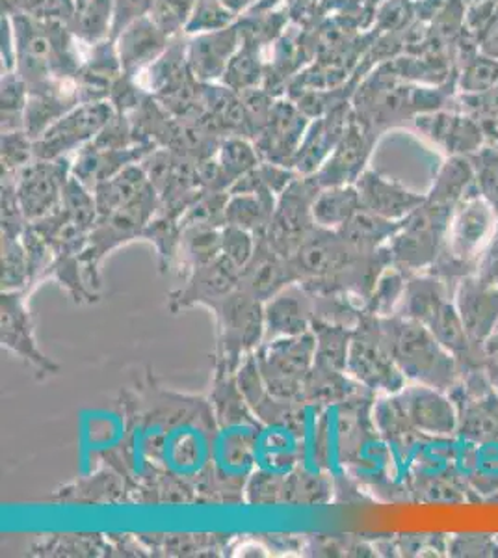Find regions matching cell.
Here are the masks:
<instances>
[{
	"label": "cell",
	"mask_w": 498,
	"mask_h": 558,
	"mask_svg": "<svg viewBox=\"0 0 498 558\" xmlns=\"http://www.w3.org/2000/svg\"><path fill=\"white\" fill-rule=\"evenodd\" d=\"M450 557H498V538L489 534H456L448 538Z\"/></svg>",
	"instance_id": "cell-46"
},
{
	"label": "cell",
	"mask_w": 498,
	"mask_h": 558,
	"mask_svg": "<svg viewBox=\"0 0 498 558\" xmlns=\"http://www.w3.org/2000/svg\"><path fill=\"white\" fill-rule=\"evenodd\" d=\"M402 222L385 220L381 216L360 209L337 231L348 244H352L361 252H374L387 246V242L391 241L392 236L397 235L398 229L402 228Z\"/></svg>",
	"instance_id": "cell-31"
},
{
	"label": "cell",
	"mask_w": 498,
	"mask_h": 558,
	"mask_svg": "<svg viewBox=\"0 0 498 558\" xmlns=\"http://www.w3.org/2000/svg\"><path fill=\"white\" fill-rule=\"evenodd\" d=\"M257 244H259V239L253 235L252 231L236 228L231 223H226L221 228V255L229 263H233L240 272L250 265V260L253 259L255 250H257Z\"/></svg>",
	"instance_id": "cell-45"
},
{
	"label": "cell",
	"mask_w": 498,
	"mask_h": 558,
	"mask_svg": "<svg viewBox=\"0 0 498 558\" xmlns=\"http://www.w3.org/2000/svg\"><path fill=\"white\" fill-rule=\"evenodd\" d=\"M28 84L21 78L17 71L2 73V133L23 131L25 123V108L28 101Z\"/></svg>",
	"instance_id": "cell-38"
},
{
	"label": "cell",
	"mask_w": 498,
	"mask_h": 558,
	"mask_svg": "<svg viewBox=\"0 0 498 558\" xmlns=\"http://www.w3.org/2000/svg\"><path fill=\"white\" fill-rule=\"evenodd\" d=\"M51 501L71 505H118L131 501V484L112 463L108 468L75 483L62 486L51 495Z\"/></svg>",
	"instance_id": "cell-23"
},
{
	"label": "cell",
	"mask_w": 498,
	"mask_h": 558,
	"mask_svg": "<svg viewBox=\"0 0 498 558\" xmlns=\"http://www.w3.org/2000/svg\"><path fill=\"white\" fill-rule=\"evenodd\" d=\"M415 121L418 131L445 149L448 157H471L486 142L484 129L474 116L432 110L416 116Z\"/></svg>",
	"instance_id": "cell-16"
},
{
	"label": "cell",
	"mask_w": 498,
	"mask_h": 558,
	"mask_svg": "<svg viewBox=\"0 0 498 558\" xmlns=\"http://www.w3.org/2000/svg\"><path fill=\"white\" fill-rule=\"evenodd\" d=\"M463 4H467L471 10H476V8L489 7V0H463Z\"/></svg>",
	"instance_id": "cell-52"
},
{
	"label": "cell",
	"mask_w": 498,
	"mask_h": 558,
	"mask_svg": "<svg viewBox=\"0 0 498 558\" xmlns=\"http://www.w3.org/2000/svg\"><path fill=\"white\" fill-rule=\"evenodd\" d=\"M385 339L400 373L411 384L448 393L461 380V365L424 324L392 315L381 318Z\"/></svg>",
	"instance_id": "cell-1"
},
{
	"label": "cell",
	"mask_w": 498,
	"mask_h": 558,
	"mask_svg": "<svg viewBox=\"0 0 498 558\" xmlns=\"http://www.w3.org/2000/svg\"><path fill=\"white\" fill-rule=\"evenodd\" d=\"M316 339L313 330L302 336L279 337L255 350V362L271 397L303 402L311 371L315 365Z\"/></svg>",
	"instance_id": "cell-4"
},
{
	"label": "cell",
	"mask_w": 498,
	"mask_h": 558,
	"mask_svg": "<svg viewBox=\"0 0 498 558\" xmlns=\"http://www.w3.org/2000/svg\"><path fill=\"white\" fill-rule=\"evenodd\" d=\"M147 551H162L160 555L170 557H203L218 555L229 546L228 536L223 534H162L146 538L142 536Z\"/></svg>",
	"instance_id": "cell-32"
},
{
	"label": "cell",
	"mask_w": 498,
	"mask_h": 558,
	"mask_svg": "<svg viewBox=\"0 0 498 558\" xmlns=\"http://www.w3.org/2000/svg\"><path fill=\"white\" fill-rule=\"evenodd\" d=\"M153 0H114V36L129 23L151 12ZM112 36V38H114Z\"/></svg>",
	"instance_id": "cell-47"
},
{
	"label": "cell",
	"mask_w": 498,
	"mask_h": 558,
	"mask_svg": "<svg viewBox=\"0 0 498 558\" xmlns=\"http://www.w3.org/2000/svg\"><path fill=\"white\" fill-rule=\"evenodd\" d=\"M116 116L110 101L81 102L47 129L36 142V159H68L97 138Z\"/></svg>",
	"instance_id": "cell-7"
},
{
	"label": "cell",
	"mask_w": 498,
	"mask_h": 558,
	"mask_svg": "<svg viewBox=\"0 0 498 558\" xmlns=\"http://www.w3.org/2000/svg\"><path fill=\"white\" fill-rule=\"evenodd\" d=\"M478 194L473 162L469 157H448L437 172L434 184L429 189V202L447 205L456 209L469 197Z\"/></svg>",
	"instance_id": "cell-26"
},
{
	"label": "cell",
	"mask_w": 498,
	"mask_h": 558,
	"mask_svg": "<svg viewBox=\"0 0 498 558\" xmlns=\"http://www.w3.org/2000/svg\"><path fill=\"white\" fill-rule=\"evenodd\" d=\"M498 88V60L479 54L469 60L460 75V89L467 97L484 96Z\"/></svg>",
	"instance_id": "cell-42"
},
{
	"label": "cell",
	"mask_w": 498,
	"mask_h": 558,
	"mask_svg": "<svg viewBox=\"0 0 498 558\" xmlns=\"http://www.w3.org/2000/svg\"><path fill=\"white\" fill-rule=\"evenodd\" d=\"M355 189L360 194L361 209L392 222H402L426 202V194H416L405 189L404 184L384 178L374 170H366L357 179Z\"/></svg>",
	"instance_id": "cell-21"
},
{
	"label": "cell",
	"mask_w": 498,
	"mask_h": 558,
	"mask_svg": "<svg viewBox=\"0 0 498 558\" xmlns=\"http://www.w3.org/2000/svg\"><path fill=\"white\" fill-rule=\"evenodd\" d=\"M408 278H410V274H405L400 268L392 267V265L385 268L371 292L365 312L373 313L379 318L397 315L398 307L404 300Z\"/></svg>",
	"instance_id": "cell-36"
},
{
	"label": "cell",
	"mask_w": 498,
	"mask_h": 558,
	"mask_svg": "<svg viewBox=\"0 0 498 558\" xmlns=\"http://www.w3.org/2000/svg\"><path fill=\"white\" fill-rule=\"evenodd\" d=\"M400 412L404 413L416 432L428 438H452L458 432V410L450 395L436 387L408 384L400 393L392 395Z\"/></svg>",
	"instance_id": "cell-11"
},
{
	"label": "cell",
	"mask_w": 498,
	"mask_h": 558,
	"mask_svg": "<svg viewBox=\"0 0 498 558\" xmlns=\"http://www.w3.org/2000/svg\"><path fill=\"white\" fill-rule=\"evenodd\" d=\"M292 283H297V278L292 270L291 260L279 255L266 242L265 236H259V244L253 259L242 270L240 289H244L247 294H252L253 299L260 300L265 304Z\"/></svg>",
	"instance_id": "cell-22"
},
{
	"label": "cell",
	"mask_w": 498,
	"mask_h": 558,
	"mask_svg": "<svg viewBox=\"0 0 498 558\" xmlns=\"http://www.w3.org/2000/svg\"><path fill=\"white\" fill-rule=\"evenodd\" d=\"M208 310L216 320L215 375H236L265 343V304L239 287Z\"/></svg>",
	"instance_id": "cell-2"
},
{
	"label": "cell",
	"mask_w": 498,
	"mask_h": 558,
	"mask_svg": "<svg viewBox=\"0 0 498 558\" xmlns=\"http://www.w3.org/2000/svg\"><path fill=\"white\" fill-rule=\"evenodd\" d=\"M260 78H263V64L259 60L257 41L244 38L221 83L236 94H246V92L257 89Z\"/></svg>",
	"instance_id": "cell-35"
},
{
	"label": "cell",
	"mask_w": 498,
	"mask_h": 558,
	"mask_svg": "<svg viewBox=\"0 0 498 558\" xmlns=\"http://www.w3.org/2000/svg\"><path fill=\"white\" fill-rule=\"evenodd\" d=\"M70 159H36L13 179L26 222L36 223L62 205L71 179Z\"/></svg>",
	"instance_id": "cell-8"
},
{
	"label": "cell",
	"mask_w": 498,
	"mask_h": 558,
	"mask_svg": "<svg viewBox=\"0 0 498 558\" xmlns=\"http://www.w3.org/2000/svg\"><path fill=\"white\" fill-rule=\"evenodd\" d=\"M34 557H101L112 555L110 539L101 534H54L31 547Z\"/></svg>",
	"instance_id": "cell-33"
},
{
	"label": "cell",
	"mask_w": 498,
	"mask_h": 558,
	"mask_svg": "<svg viewBox=\"0 0 498 558\" xmlns=\"http://www.w3.org/2000/svg\"><path fill=\"white\" fill-rule=\"evenodd\" d=\"M92 192L99 216L110 215L114 210L158 196L157 189L153 186L139 162L126 166L123 172L95 186Z\"/></svg>",
	"instance_id": "cell-24"
},
{
	"label": "cell",
	"mask_w": 498,
	"mask_h": 558,
	"mask_svg": "<svg viewBox=\"0 0 498 558\" xmlns=\"http://www.w3.org/2000/svg\"><path fill=\"white\" fill-rule=\"evenodd\" d=\"M0 344L36 368V378L45 380L60 373V365L39 349L34 318L26 304V291L0 294Z\"/></svg>",
	"instance_id": "cell-9"
},
{
	"label": "cell",
	"mask_w": 498,
	"mask_h": 558,
	"mask_svg": "<svg viewBox=\"0 0 498 558\" xmlns=\"http://www.w3.org/2000/svg\"><path fill=\"white\" fill-rule=\"evenodd\" d=\"M347 371L353 380L374 395H397L408 386L405 376L392 360L381 318L373 313L363 312L353 328Z\"/></svg>",
	"instance_id": "cell-5"
},
{
	"label": "cell",
	"mask_w": 498,
	"mask_h": 558,
	"mask_svg": "<svg viewBox=\"0 0 498 558\" xmlns=\"http://www.w3.org/2000/svg\"><path fill=\"white\" fill-rule=\"evenodd\" d=\"M361 209L355 184L324 186L313 202V218L318 228L341 229Z\"/></svg>",
	"instance_id": "cell-29"
},
{
	"label": "cell",
	"mask_w": 498,
	"mask_h": 558,
	"mask_svg": "<svg viewBox=\"0 0 498 558\" xmlns=\"http://www.w3.org/2000/svg\"><path fill=\"white\" fill-rule=\"evenodd\" d=\"M199 0H153L151 15L168 38L184 36Z\"/></svg>",
	"instance_id": "cell-40"
},
{
	"label": "cell",
	"mask_w": 498,
	"mask_h": 558,
	"mask_svg": "<svg viewBox=\"0 0 498 558\" xmlns=\"http://www.w3.org/2000/svg\"><path fill=\"white\" fill-rule=\"evenodd\" d=\"M114 0H88L76 8L71 17L70 31L83 45L102 44L114 36Z\"/></svg>",
	"instance_id": "cell-30"
},
{
	"label": "cell",
	"mask_w": 498,
	"mask_h": 558,
	"mask_svg": "<svg viewBox=\"0 0 498 558\" xmlns=\"http://www.w3.org/2000/svg\"><path fill=\"white\" fill-rule=\"evenodd\" d=\"M333 476L311 473L297 465L287 475L284 505H326L333 499Z\"/></svg>",
	"instance_id": "cell-34"
},
{
	"label": "cell",
	"mask_w": 498,
	"mask_h": 558,
	"mask_svg": "<svg viewBox=\"0 0 498 558\" xmlns=\"http://www.w3.org/2000/svg\"><path fill=\"white\" fill-rule=\"evenodd\" d=\"M309 121L294 102H274L265 129L253 140L260 159L291 168L297 147L309 129Z\"/></svg>",
	"instance_id": "cell-14"
},
{
	"label": "cell",
	"mask_w": 498,
	"mask_h": 558,
	"mask_svg": "<svg viewBox=\"0 0 498 558\" xmlns=\"http://www.w3.org/2000/svg\"><path fill=\"white\" fill-rule=\"evenodd\" d=\"M484 45H486L484 52L498 60V17L495 20V23H493L491 28L487 31Z\"/></svg>",
	"instance_id": "cell-51"
},
{
	"label": "cell",
	"mask_w": 498,
	"mask_h": 558,
	"mask_svg": "<svg viewBox=\"0 0 498 558\" xmlns=\"http://www.w3.org/2000/svg\"><path fill=\"white\" fill-rule=\"evenodd\" d=\"M482 368L498 393V331H495L486 343L482 344Z\"/></svg>",
	"instance_id": "cell-49"
},
{
	"label": "cell",
	"mask_w": 498,
	"mask_h": 558,
	"mask_svg": "<svg viewBox=\"0 0 498 558\" xmlns=\"http://www.w3.org/2000/svg\"><path fill=\"white\" fill-rule=\"evenodd\" d=\"M240 13L228 7L223 0H199L184 36L215 33L239 23Z\"/></svg>",
	"instance_id": "cell-41"
},
{
	"label": "cell",
	"mask_w": 498,
	"mask_h": 558,
	"mask_svg": "<svg viewBox=\"0 0 498 558\" xmlns=\"http://www.w3.org/2000/svg\"><path fill=\"white\" fill-rule=\"evenodd\" d=\"M0 287L2 292H20L31 289V268L21 239L2 235V257H0Z\"/></svg>",
	"instance_id": "cell-37"
},
{
	"label": "cell",
	"mask_w": 498,
	"mask_h": 558,
	"mask_svg": "<svg viewBox=\"0 0 498 558\" xmlns=\"http://www.w3.org/2000/svg\"><path fill=\"white\" fill-rule=\"evenodd\" d=\"M454 210L447 205L434 204L426 197L421 207L404 218L397 235L387 242L392 267L405 274L428 272L445 250Z\"/></svg>",
	"instance_id": "cell-3"
},
{
	"label": "cell",
	"mask_w": 498,
	"mask_h": 558,
	"mask_svg": "<svg viewBox=\"0 0 498 558\" xmlns=\"http://www.w3.org/2000/svg\"><path fill=\"white\" fill-rule=\"evenodd\" d=\"M378 140V131L371 128L365 120L353 112L347 131L339 140L329 159L323 168L313 175L320 189L324 186H341V184H355L357 179L368 170V159L373 153L374 144Z\"/></svg>",
	"instance_id": "cell-10"
},
{
	"label": "cell",
	"mask_w": 498,
	"mask_h": 558,
	"mask_svg": "<svg viewBox=\"0 0 498 558\" xmlns=\"http://www.w3.org/2000/svg\"><path fill=\"white\" fill-rule=\"evenodd\" d=\"M315 317V294L302 283H292L265 302V341L307 333Z\"/></svg>",
	"instance_id": "cell-18"
},
{
	"label": "cell",
	"mask_w": 498,
	"mask_h": 558,
	"mask_svg": "<svg viewBox=\"0 0 498 558\" xmlns=\"http://www.w3.org/2000/svg\"><path fill=\"white\" fill-rule=\"evenodd\" d=\"M278 196L270 192H246L229 194L226 207V223L252 231L253 235L265 236L270 228Z\"/></svg>",
	"instance_id": "cell-28"
},
{
	"label": "cell",
	"mask_w": 498,
	"mask_h": 558,
	"mask_svg": "<svg viewBox=\"0 0 498 558\" xmlns=\"http://www.w3.org/2000/svg\"><path fill=\"white\" fill-rule=\"evenodd\" d=\"M244 41L240 23L215 33L186 36V60L190 73L199 84L223 81L229 64Z\"/></svg>",
	"instance_id": "cell-13"
},
{
	"label": "cell",
	"mask_w": 498,
	"mask_h": 558,
	"mask_svg": "<svg viewBox=\"0 0 498 558\" xmlns=\"http://www.w3.org/2000/svg\"><path fill=\"white\" fill-rule=\"evenodd\" d=\"M240 278L242 272L239 268L220 255L212 263L189 274L184 278L183 286L170 292L168 307L173 313H181L196 305L210 307L236 291L240 287Z\"/></svg>",
	"instance_id": "cell-12"
},
{
	"label": "cell",
	"mask_w": 498,
	"mask_h": 558,
	"mask_svg": "<svg viewBox=\"0 0 498 558\" xmlns=\"http://www.w3.org/2000/svg\"><path fill=\"white\" fill-rule=\"evenodd\" d=\"M352 114L353 110L348 102H339L311 123L291 162V168L297 175L309 178L323 168L347 131Z\"/></svg>",
	"instance_id": "cell-15"
},
{
	"label": "cell",
	"mask_w": 498,
	"mask_h": 558,
	"mask_svg": "<svg viewBox=\"0 0 498 558\" xmlns=\"http://www.w3.org/2000/svg\"><path fill=\"white\" fill-rule=\"evenodd\" d=\"M221 255V228L210 226H184L179 246H177L175 265L183 279L196 268L205 267Z\"/></svg>",
	"instance_id": "cell-27"
},
{
	"label": "cell",
	"mask_w": 498,
	"mask_h": 558,
	"mask_svg": "<svg viewBox=\"0 0 498 558\" xmlns=\"http://www.w3.org/2000/svg\"><path fill=\"white\" fill-rule=\"evenodd\" d=\"M469 159L473 162L479 196L484 197L498 215V147L484 146Z\"/></svg>",
	"instance_id": "cell-44"
},
{
	"label": "cell",
	"mask_w": 498,
	"mask_h": 558,
	"mask_svg": "<svg viewBox=\"0 0 498 558\" xmlns=\"http://www.w3.org/2000/svg\"><path fill=\"white\" fill-rule=\"evenodd\" d=\"M112 39L120 57L121 70L131 76H138L153 62H157L171 44V38L162 33L149 13L129 23Z\"/></svg>",
	"instance_id": "cell-20"
},
{
	"label": "cell",
	"mask_w": 498,
	"mask_h": 558,
	"mask_svg": "<svg viewBox=\"0 0 498 558\" xmlns=\"http://www.w3.org/2000/svg\"><path fill=\"white\" fill-rule=\"evenodd\" d=\"M284 495H287V475L255 468L244 488V502L257 505V507H274V505H284Z\"/></svg>",
	"instance_id": "cell-39"
},
{
	"label": "cell",
	"mask_w": 498,
	"mask_h": 558,
	"mask_svg": "<svg viewBox=\"0 0 498 558\" xmlns=\"http://www.w3.org/2000/svg\"><path fill=\"white\" fill-rule=\"evenodd\" d=\"M263 162L259 149L246 136H228L215 155V178L210 191L229 192L239 179Z\"/></svg>",
	"instance_id": "cell-25"
},
{
	"label": "cell",
	"mask_w": 498,
	"mask_h": 558,
	"mask_svg": "<svg viewBox=\"0 0 498 558\" xmlns=\"http://www.w3.org/2000/svg\"><path fill=\"white\" fill-rule=\"evenodd\" d=\"M49 0H2V12L45 15Z\"/></svg>",
	"instance_id": "cell-50"
},
{
	"label": "cell",
	"mask_w": 498,
	"mask_h": 558,
	"mask_svg": "<svg viewBox=\"0 0 498 558\" xmlns=\"http://www.w3.org/2000/svg\"><path fill=\"white\" fill-rule=\"evenodd\" d=\"M157 146L136 144L131 147H105L89 142L88 146L76 153L71 162V175L94 191L95 186L105 183L123 172L126 166L138 165Z\"/></svg>",
	"instance_id": "cell-19"
},
{
	"label": "cell",
	"mask_w": 498,
	"mask_h": 558,
	"mask_svg": "<svg viewBox=\"0 0 498 558\" xmlns=\"http://www.w3.org/2000/svg\"><path fill=\"white\" fill-rule=\"evenodd\" d=\"M474 274L489 286L498 287V228L489 244L479 254Z\"/></svg>",
	"instance_id": "cell-48"
},
{
	"label": "cell",
	"mask_w": 498,
	"mask_h": 558,
	"mask_svg": "<svg viewBox=\"0 0 498 558\" xmlns=\"http://www.w3.org/2000/svg\"><path fill=\"white\" fill-rule=\"evenodd\" d=\"M36 160L34 140L25 131L2 133V179H15L17 173Z\"/></svg>",
	"instance_id": "cell-43"
},
{
	"label": "cell",
	"mask_w": 498,
	"mask_h": 558,
	"mask_svg": "<svg viewBox=\"0 0 498 558\" xmlns=\"http://www.w3.org/2000/svg\"><path fill=\"white\" fill-rule=\"evenodd\" d=\"M454 302L474 344L482 347L498 331V287L471 274L456 283Z\"/></svg>",
	"instance_id": "cell-17"
},
{
	"label": "cell",
	"mask_w": 498,
	"mask_h": 558,
	"mask_svg": "<svg viewBox=\"0 0 498 558\" xmlns=\"http://www.w3.org/2000/svg\"><path fill=\"white\" fill-rule=\"evenodd\" d=\"M320 186L313 175H297L283 194H279L270 228L265 239L279 255L291 257L316 228L313 202Z\"/></svg>",
	"instance_id": "cell-6"
},
{
	"label": "cell",
	"mask_w": 498,
	"mask_h": 558,
	"mask_svg": "<svg viewBox=\"0 0 498 558\" xmlns=\"http://www.w3.org/2000/svg\"><path fill=\"white\" fill-rule=\"evenodd\" d=\"M86 2H88V0H75L76 8L83 7Z\"/></svg>",
	"instance_id": "cell-53"
}]
</instances>
